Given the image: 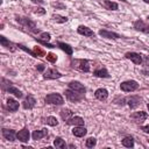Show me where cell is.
<instances>
[{"instance_id":"1","label":"cell","mask_w":149,"mask_h":149,"mask_svg":"<svg viewBox=\"0 0 149 149\" xmlns=\"http://www.w3.org/2000/svg\"><path fill=\"white\" fill-rule=\"evenodd\" d=\"M16 21L20 23V24H22V26H24L28 30H30V31H33V33H38L40 30L36 28V26H35V22L34 21H31L29 17H23V16H16Z\"/></svg>"},{"instance_id":"2","label":"cell","mask_w":149,"mask_h":149,"mask_svg":"<svg viewBox=\"0 0 149 149\" xmlns=\"http://www.w3.org/2000/svg\"><path fill=\"white\" fill-rule=\"evenodd\" d=\"M44 101L47 104H51V105H63L64 104V99L59 93H49L45 95Z\"/></svg>"},{"instance_id":"3","label":"cell","mask_w":149,"mask_h":149,"mask_svg":"<svg viewBox=\"0 0 149 149\" xmlns=\"http://www.w3.org/2000/svg\"><path fill=\"white\" fill-rule=\"evenodd\" d=\"M139 88V83L136 80H126L120 84V90L122 92H134Z\"/></svg>"},{"instance_id":"4","label":"cell","mask_w":149,"mask_h":149,"mask_svg":"<svg viewBox=\"0 0 149 149\" xmlns=\"http://www.w3.org/2000/svg\"><path fill=\"white\" fill-rule=\"evenodd\" d=\"M72 66L80 70V71H84V72H88L90 71V63L87 59H74L72 61Z\"/></svg>"},{"instance_id":"5","label":"cell","mask_w":149,"mask_h":149,"mask_svg":"<svg viewBox=\"0 0 149 149\" xmlns=\"http://www.w3.org/2000/svg\"><path fill=\"white\" fill-rule=\"evenodd\" d=\"M64 94H65L66 99H68V100H70V101H72V102H77V101H80V100L84 98V94H81V93H78V92H76V91H73V90H71V88H69V90H65Z\"/></svg>"},{"instance_id":"6","label":"cell","mask_w":149,"mask_h":149,"mask_svg":"<svg viewBox=\"0 0 149 149\" xmlns=\"http://www.w3.org/2000/svg\"><path fill=\"white\" fill-rule=\"evenodd\" d=\"M68 85H69V88L76 91V92H78V93H81V94H85V93H86V87H85L81 83H79V81H77V80H71Z\"/></svg>"},{"instance_id":"7","label":"cell","mask_w":149,"mask_h":149,"mask_svg":"<svg viewBox=\"0 0 149 149\" xmlns=\"http://www.w3.org/2000/svg\"><path fill=\"white\" fill-rule=\"evenodd\" d=\"M133 27L135 28V30H139V31H142L144 34H149V24H147L143 20L139 19L136 20L134 23H133Z\"/></svg>"},{"instance_id":"8","label":"cell","mask_w":149,"mask_h":149,"mask_svg":"<svg viewBox=\"0 0 149 149\" xmlns=\"http://www.w3.org/2000/svg\"><path fill=\"white\" fill-rule=\"evenodd\" d=\"M63 74L57 71L56 69H47V71L43 73V78L44 79H58L61 78Z\"/></svg>"},{"instance_id":"9","label":"cell","mask_w":149,"mask_h":149,"mask_svg":"<svg viewBox=\"0 0 149 149\" xmlns=\"http://www.w3.org/2000/svg\"><path fill=\"white\" fill-rule=\"evenodd\" d=\"M35 105H36V100H35L34 95L30 94V93L27 94L26 99L22 101V106H23V108H24V109H31V108L35 107Z\"/></svg>"},{"instance_id":"10","label":"cell","mask_w":149,"mask_h":149,"mask_svg":"<svg viewBox=\"0 0 149 149\" xmlns=\"http://www.w3.org/2000/svg\"><path fill=\"white\" fill-rule=\"evenodd\" d=\"M125 57L127 58V59H130L134 64H136V65H140L141 63H142V56L140 55V54H137V52H133V51H129V52H126L125 54Z\"/></svg>"},{"instance_id":"11","label":"cell","mask_w":149,"mask_h":149,"mask_svg":"<svg viewBox=\"0 0 149 149\" xmlns=\"http://www.w3.org/2000/svg\"><path fill=\"white\" fill-rule=\"evenodd\" d=\"M148 118V114L144 112V111H139V112H134L130 114V119H133L135 122H143L146 119Z\"/></svg>"},{"instance_id":"12","label":"cell","mask_w":149,"mask_h":149,"mask_svg":"<svg viewBox=\"0 0 149 149\" xmlns=\"http://www.w3.org/2000/svg\"><path fill=\"white\" fill-rule=\"evenodd\" d=\"M126 101H127L128 106H129L132 109H134V108H136V107L141 104L142 99H141L139 95H130V97H128V98L126 99Z\"/></svg>"},{"instance_id":"13","label":"cell","mask_w":149,"mask_h":149,"mask_svg":"<svg viewBox=\"0 0 149 149\" xmlns=\"http://www.w3.org/2000/svg\"><path fill=\"white\" fill-rule=\"evenodd\" d=\"M1 134H2V136H3L7 141H10V142H14V141H15L16 133H15V130H14V129L2 128V129H1Z\"/></svg>"},{"instance_id":"14","label":"cell","mask_w":149,"mask_h":149,"mask_svg":"<svg viewBox=\"0 0 149 149\" xmlns=\"http://www.w3.org/2000/svg\"><path fill=\"white\" fill-rule=\"evenodd\" d=\"M29 137H30V134H29V130L27 128H22L21 130H19L16 133V139L21 142H28L29 141Z\"/></svg>"},{"instance_id":"15","label":"cell","mask_w":149,"mask_h":149,"mask_svg":"<svg viewBox=\"0 0 149 149\" xmlns=\"http://www.w3.org/2000/svg\"><path fill=\"white\" fill-rule=\"evenodd\" d=\"M99 35L102 36V37H105V38H112V40H118V38L121 37L118 33L109 31V30H106V29H100L99 30Z\"/></svg>"},{"instance_id":"16","label":"cell","mask_w":149,"mask_h":149,"mask_svg":"<svg viewBox=\"0 0 149 149\" xmlns=\"http://www.w3.org/2000/svg\"><path fill=\"white\" fill-rule=\"evenodd\" d=\"M77 33L78 34H80V35H83V36H86V37H91V36H94V33H93V30L91 29V28H88V27H86V26H79L78 28H77Z\"/></svg>"},{"instance_id":"17","label":"cell","mask_w":149,"mask_h":149,"mask_svg":"<svg viewBox=\"0 0 149 149\" xmlns=\"http://www.w3.org/2000/svg\"><path fill=\"white\" fill-rule=\"evenodd\" d=\"M94 97H95L98 100L104 101V100H106V99L108 98V91H107L106 88L100 87V88L95 90V92H94Z\"/></svg>"},{"instance_id":"18","label":"cell","mask_w":149,"mask_h":149,"mask_svg":"<svg viewBox=\"0 0 149 149\" xmlns=\"http://www.w3.org/2000/svg\"><path fill=\"white\" fill-rule=\"evenodd\" d=\"M99 1L108 10H118V8H119V5L114 1H111V0H99Z\"/></svg>"},{"instance_id":"19","label":"cell","mask_w":149,"mask_h":149,"mask_svg":"<svg viewBox=\"0 0 149 149\" xmlns=\"http://www.w3.org/2000/svg\"><path fill=\"white\" fill-rule=\"evenodd\" d=\"M87 133V129L84 126H74V128L72 129V134L77 137H84Z\"/></svg>"},{"instance_id":"20","label":"cell","mask_w":149,"mask_h":149,"mask_svg":"<svg viewBox=\"0 0 149 149\" xmlns=\"http://www.w3.org/2000/svg\"><path fill=\"white\" fill-rule=\"evenodd\" d=\"M47 135H48V129L43 128V129H40V130H34L33 134H31V137H33V140L37 141V140H41V139L45 137Z\"/></svg>"},{"instance_id":"21","label":"cell","mask_w":149,"mask_h":149,"mask_svg":"<svg viewBox=\"0 0 149 149\" xmlns=\"http://www.w3.org/2000/svg\"><path fill=\"white\" fill-rule=\"evenodd\" d=\"M6 105H7V108L9 112H16L19 109V102L13 98H8Z\"/></svg>"},{"instance_id":"22","label":"cell","mask_w":149,"mask_h":149,"mask_svg":"<svg viewBox=\"0 0 149 149\" xmlns=\"http://www.w3.org/2000/svg\"><path fill=\"white\" fill-rule=\"evenodd\" d=\"M65 122H66V125H70V126H83L84 119L80 116H72L69 120H66Z\"/></svg>"},{"instance_id":"23","label":"cell","mask_w":149,"mask_h":149,"mask_svg":"<svg viewBox=\"0 0 149 149\" xmlns=\"http://www.w3.org/2000/svg\"><path fill=\"white\" fill-rule=\"evenodd\" d=\"M57 47L59 48V49H62L65 54H68L69 56H71L72 54H73V49H72V47L70 45V44H68V43H64V42H57Z\"/></svg>"},{"instance_id":"24","label":"cell","mask_w":149,"mask_h":149,"mask_svg":"<svg viewBox=\"0 0 149 149\" xmlns=\"http://www.w3.org/2000/svg\"><path fill=\"white\" fill-rule=\"evenodd\" d=\"M0 43H1V45L2 47H5L6 49H9L10 51H14L15 50V48H14V44L9 41V40H7L5 36H0Z\"/></svg>"},{"instance_id":"25","label":"cell","mask_w":149,"mask_h":149,"mask_svg":"<svg viewBox=\"0 0 149 149\" xmlns=\"http://www.w3.org/2000/svg\"><path fill=\"white\" fill-rule=\"evenodd\" d=\"M93 74L95 77H99V78H108L109 77V73L107 71L106 68H101V69H97L93 71Z\"/></svg>"},{"instance_id":"26","label":"cell","mask_w":149,"mask_h":149,"mask_svg":"<svg viewBox=\"0 0 149 149\" xmlns=\"http://www.w3.org/2000/svg\"><path fill=\"white\" fill-rule=\"evenodd\" d=\"M6 91H7L8 93L14 94V95H15L16 98H19V99H21V98L23 97V93H22L17 87H15V86H12V85H10V86H8V88H7Z\"/></svg>"},{"instance_id":"27","label":"cell","mask_w":149,"mask_h":149,"mask_svg":"<svg viewBox=\"0 0 149 149\" xmlns=\"http://www.w3.org/2000/svg\"><path fill=\"white\" fill-rule=\"evenodd\" d=\"M59 114H61V118H62L64 121H66V120H69L70 118H72L73 112H72L71 109H69V108H63V109L59 112Z\"/></svg>"},{"instance_id":"28","label":"cell","mask_w":149,"mask_h":149,"mask_svg":"<svg viewBox=\"0 0 149 149\" xmlns=\"http://www.w3.org/2000/svg\"><path fill=\"white\" fill-rule=\"evenodd\" d=\"M121 143H122V146L126 147V148H133V147H134V139H133L132 136H126V137L122 139Z\"/></svg>"},{"instance_id":"29","label":"cell","mask_w":149,"mask_h":149,"mask_svg":"<svg viewBox=\"0 0 149 149\" xmlns=\"http://www.w3.org/2000/svg\"><path fill=\"white\" fill-rule=\"evenodd\" d=\"M54 146H55L56 148H58V149H64V148L66 147L65 141H64L62 137H59V136H57V137L54 140Z\"/></svg>"},{"instance_id":"30","label":"cell","mask_w":149,"mask_h":149,"mask_svg":"<svg viewBox=\"0 0 149 149\" xmlns=\"http://www.w3.org/2000/svg\"><path fill=\"white\" fill-rule=\"evenodd\" d=\"M52 20L54 21H56L57 23H65L66 21H68V17L66 16H62V15H59V14H52Z\"/></svg>"},{"instance_id":"31","label":"cell","mask_w":149,"mask_h":149,"mask_svg":"<svg viewBox=\"0 0 149 149\" xmlns=\"http://www.w3.org/2000/svg\"><path fill=\"white\" fill-rule=\"evenodd\" d=\"M47 125H49V126H57L58 125V120L55 118V116H47V119H45V121H44Z\"/></svg>"},{"instance_id":"32","label":"cell","mask_w":149,"mask_h":149,"mask_svg":"<svg viewBox=\"0 0 149 149\" xmlns=\"http://www.w3.org/2000/svg\"><path fill=\"white\" fill-rule=\"evenodd\" d=\"M95 144H97V140H95L94 137H88V139L85 141V146H86L87 148H93V147H95Z\"/></svg>"},{"instance_id":"33","label":"cell","mask_w":149,"mask_h":149,"mask_svg":"<svg viewBox=\"0 0 149 149\" xmlns=\"http://www.w3.org/2000/svg\"><path fill=\"white\" fill-rule=\"evenodd\" d=\"M33 51H34V54H35V56H36V57H43V56H45L44 50H42L40 47H34Z\"/></svg>"},{"instance_id":"34","label":"cell","mask_w":149,"mask_h":149,"mask_svg":"<svg viewBox=\"0 0 149 149\" xmlns=\"http://www.w3.org/2000/svg\"><path fill=\"white\" fill-rule=\"evenodd\" d=\"M35 40H36L38 43H41L42 45L47 47V48H50V49H52V48H55V47H56V44H51V43H49L48 41H43V40H41V38H37V37H36Z\"/></svg>"},{"instance_id":"35","label":"cell","mask_w":149,"mask_h":149,"mask_svg":"<svg viewBox=\"0 0 149 149\" xmlns=\"http://www.w3.org/2000/svg\"><path fill=\"white\" fill-rule=\"evenodd\" d=\"M47 61H49L50 63H56V61H57V55L54 54V52L47 54Z\"/></svg>"},{"instance_id":"36","label":"cell","mask_w":149,"mask_h":149,"mask_svg":"<svg viewBox=\"0 0 149 149\" xmlns=\"http://www.w3.org/2000/svg\"><path fill=\"white\" fill-rule=\"evenodd\" d=\"M16 47H19V48H20V49H22L23 51H26V52H28V54H29L30 56H33V57H36V56H35V54H34V51H31V50H29V49H28L27 47H24L23 44H16Z\"/></svg>"},{"instance_id":"37","label":"cell","mask_w":149,"mask_h":149,"mask_svg":"<svg viewBox=\"0 0 149 149\" xmlns=\"http://www.w3.org/2000/svg\"><path fill=\"white\" fill-rule=\"evenodd\" d=\"M33 13H35L37 15H44L45 14V9L42 8V7H36V8L33 9Z\"/></svg>"},{"instance_id":"38","label":"cell","mask_w":149,"mask_h":149,"mask_svg":"<svg viewBox=\"0 0 149 149\" xmlns=\"http://www.w3.org/2000/svg\"><path fill=\"white\" fill-rule=\"evenodd\" d=\"M40 38L41 40H43V41H50V38H51V36H50V34L49 33H45V31H43V33H41L40 34Z\"/></svg>"},{"instance_id":"39","label":"cell","mask_w":149,"mask_h":149,"mask_svg":"<svg viewBox=\"0 0 149 149\" xmlns=\"http://www.w3.org/2000/svg\"><path fill=\"white\" fill-rule=\"evenodd\" d=\"M36 69H37V71L43 72L44 69H45V65H44V64H37V65H36Z\"/></svg>"},{"instance_id":"40","label":"cell","mask_w":149,"mask_h":149,"mask_svg":"<svg viewBox=\"0 0 149 149\" xmlns=\"http://www.w3.org/2000/svg\"><path fill=\"white\" fill-rule=\"evenodd\" d=\"M51 6H52V7H61L62 9H64V8H65V6H64V5H62V3H56V2H52V3H51Z\"/></svg>"},{"instance_id":"41","label":"cell","mask_w":149,"mask_h":149,"mask_svg":"<svg viewBox=\"0 0 149 149\" xmlns=\"http://www.w3.org/2000/svg\"><path fill=\"white\" fill-rule=\"evenodd\" d=\"M141 130H143L144 133L149 134V125H147V126H142V127H141Z\"/></svg>"},{"instance_id":"42","label":"cell","mask_w":149,"mask_h":149,"mask_svg":"<svg viewBox=\"0 0 149 149\" xmlns=\"http://www.w3.org/2000/svg\"><path fill=\"white\" fill-rule=\"evenodd\" d=\"M31 2L37 3V5H42V3H44V1H43V0H31Z\"/></svg>"},{"instance_id":"43","label":"cell","mask_w":149,"mask_h":149,"mask_svg":"<svg viewBox=\"0 0 149 149\" xmlns=\"http://www.w3.org/2000/svg\"><path fill=\"white\" fill-rule=\"evenodd\" d=\"M142 73H143L144 76H149V71H148V70H142Z\"/></svg>"},{"instance_id":"44","label":"cell","mask_w":149,"mask_h":149,"mask_svg":"<svg viewBox=\"0 0 149 149\" xmlns=\"http://www.w3.org/2000/svg\"><path fill=\"white\" fill-rule=\"evenodd\" d=\"M143 1H144L146 3H149V0H143Z\"/></svg>"},{"instance_id":"45","label":"cell","mask_w":149,"mask_h":149,"mask_svg":"<svg viewBox=\"0 0 149 149\" xmlns=\"http://www.w3.org/2000/svg\"><path fill=\"white\" fill-rule=\"evenodd\" d=\"M121 1H122V2H127V0H121Z\"/></svg>"},{"instance_id":"46","label":"cell","mask_w":149,"mask_h":149,"mask_svg":"<svg viewBox=\"0 0 149 149\" xmlns=\"http://www.w3.org/2000/svg\"><path fill=\"white\" fill-rule=\"evenodd\" d=\"M147 108H148V111H149V104H148V105H147Z\"/></svg>"},{"instance_id":"47","label":"cell","mask_w":149,"mask_h":149,"mask_svg":"<svg viewBox=\"0 0 149 149\" xmlns=\"http://www.w3.org/2000/svg\"><path fill=\"white\" fill-rule=\"evenodd\" d=\"M147 19H148V20H149V16H148V17H147Z\"/></svg>"}]
</instances>
